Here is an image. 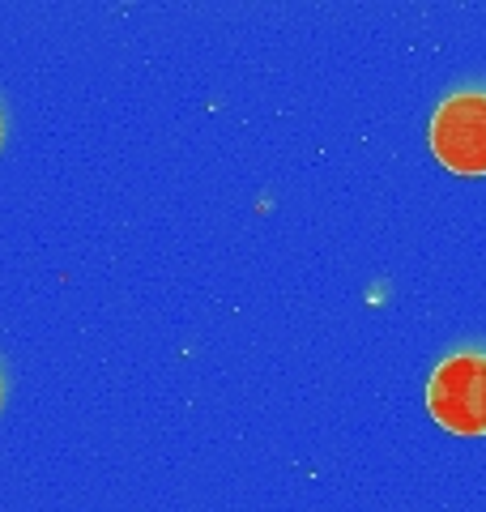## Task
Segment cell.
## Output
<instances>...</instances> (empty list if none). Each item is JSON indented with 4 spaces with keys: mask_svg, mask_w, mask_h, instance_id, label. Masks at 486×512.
I'll use <instances>...</instances> for the list:
<instances>
[{
    "mask_svg": "<svg viewBox=\"0 0 486 512\" xmlns=\"http://www.w3.org/2000/svg\"><path fill=\"white\" fill-rule=\"evenodd\" d=\"M427 410L452 436H486V346H461L435 363Z\"/></svg>",
    "mask_w": 486,
    "mask_h": 512,
    "instance_id": "1",
    "label": "cell"
},
{
    "mask_svg": "<svg viewBox=\"0 0 486 512\" xmlns=\"http://www.w3.org/2000/svg\"><path fill=\"white\" fill-rule=\"evenodd\" d=\"M431 154L457 175H486V86L452 90L435 107Z\"/></svg>",
    "mask_w": 486,
    "mask_h": 512,
    "instance_id": "2",
    "label": "cell"
},
{
    "mask_svg": "<svg viewBox=\"0 0 486 512\" xmlns=\"http://www.w3.org/2000/svg\"><path fill=\"white\" fill-rule=\"evenodd\" d=\"M0 141H5V116H0Z\"/></svg>",
    "mask_w": 486,
    "mask_h": 512,
    "instance_id": "3",
    "label": "cell"
},
{
    "mask_svg": "<svg viewBox=\"0 0 486 512\" xmlns=\"http://www.w3.org/2000/svg\"><path fill=\"white\" fill-rule=\"evenodd\" d=\"M0 397H5V384H0Z\"/></svg>",
    "mask_w": 486,
    "mask_h": 512,
    "instance_id": "4",
    "label": "cell"
}]
</instances>
